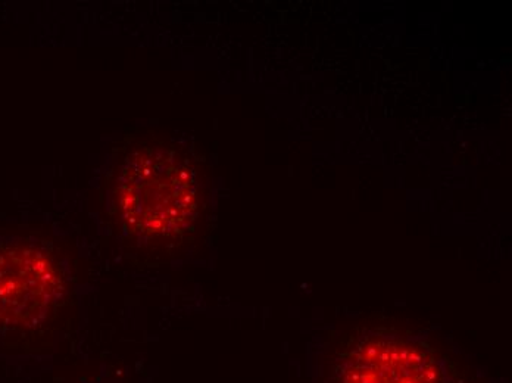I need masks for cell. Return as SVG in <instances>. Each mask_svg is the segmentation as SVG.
<instances>
[{
    "label": "cell",
    "mask_w": 512,
    "mask_h": 383,
    "mask_svg": "<svg viewBox=\"0 0 512 383\" xmlns=\"http://www.w3.org/2000/svg\"><path fill=\"white\" fill-rule=\"evenodd\" d=\"M65 280L51 255L33 247L0 248V328L45 323L65 298Z\"/></svg>",
    "instance_id": "cell-2"
},
{
    "label": "cell",
    "mask_w": 512,
    "mask_h": 383,
    "mask_svg": "<svg viewBox=\"0 0 512 383\" xmlns=\"http://www.w3.org/2000/svg\"><path fill=\"white\" fill-rule=\"evenodd\" d=\"M115 193L124 227L143 238H179L198 216L195 168L170 146L143 145L131 152Z\"/></svg>",
    "instance_id": "cell-1"
}]
</instances>
